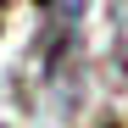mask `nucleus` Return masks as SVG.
I'll return each mask as SVG.
<instances>
[{
  "mask_svg": "<svg viewBox=\"0 0 128 128\" xmlns=\"http://www.w3.org/2000/svg\"><path fill=\"white\" fill-rule=\"evenodd\" d=\"M112 56H117V67L128 72V0L112 6Z\"/></svg>",
  "mask_w": 128,
  "mask_h": 128,
  "instance_id": "f257e3e1",
  "label": "nucleus"
}]
</instances>
